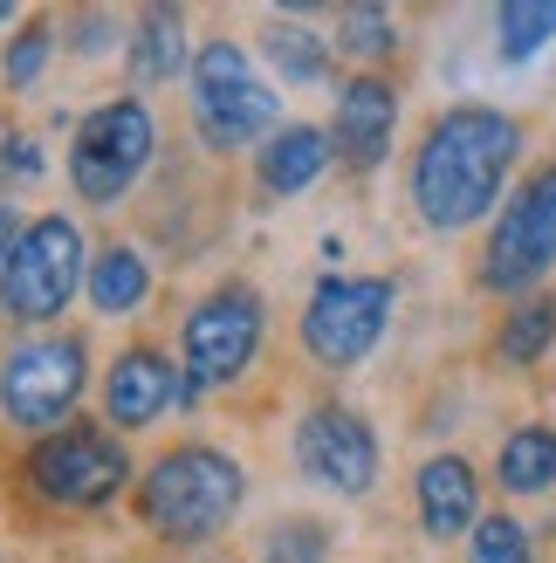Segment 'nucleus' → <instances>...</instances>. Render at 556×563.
Masks as SVG:
<instances>
[{"instance_id": "nucleus-1", "label": "nucleus", "mask_w": 556, "mask_h": 563, "mask_svg": "<svg viewBox=\"0 0 556 563\" xmlns=\"http://www.w3.org/2000/svg\"><path fill=\"white\" fill-rule=\"evenodd\" d=\"M522 158V124L494 103L440 110L420 158H412V213L433 234H467L488 213H502L509 173Z\"/></svg>"}, {"instance_id": "nucleus-2", "label": "nucleus", "mask_w": 556, "mask_h": 563, "mask_svg": "<svg viewBox=\"0 0 556 563\" xmlns=\"http://www.w3.org/2000/svg\"><path fill=\"white\" fill-rule=\"evenodd\" d=\"M247 501V474L227 446H207V440H186L173 454H158L145 467V482H137V516L145 529H158L165 543H213L220 529L241 516Z\"/></svg>"}, {"instance_id": "nucleus-3", "label": "nucleus", "mask_w": 556, "mask_h": 563, "mask_svg": "<svg viewBox=\"0 0 556 563\" xmlns=\"http://www.w3.org/2000/svg\"><path fill=\"white\" fill-rule=\"evenodd\" d=\"M186 103H192V131H200L213 152H241V145L262 152L268 137L282 131V97H275V82L255 69V55L241 42H227V35L192 48Z\"/></svg>"}, {"instance_id": "nucleus-4", "label": "nucleus", "mask_w": 556, "mask_h": 563, "mask_svg": "<svg viewBox=\"0 0 556 563\" xmlns=\"http://www.w3.org/2000/svg\"><path fill=\"white\" fill-rule=\"evenodd\" d=\"M90 282V241L69 213L27 220L8 268H0V317L8 323H55Z\"/></svg>"}, {"instance_id": "nucleus-5", "label": "nucleus", "mask_w": 556, "mask_h": 563, "mask_svg": "<svg viewBox=\"0 0 556 563\" xmlns=\"http://www.w3.org/2000/svg\"><path fill=\"white\" fill-rule=\"evenodd\" d=\"M90 391V344L69 330L48 336H21V344L0 357V419L21 433H63V419L82 406Z\"/></svg>"}, {"instance_id": "nucleus-6", "label": "nucleus", "mask_w": 556, "mask_h": 563, "mask_svg": "<svg viewBox=\"0 0 556 563\" xmlns=\"http://www.w3.org/2000/svg\"><path fill=\"white\" fill-rule=\"evenodd\" d=\"M158 158V118L145 97H110L69 137V186L90 207H124V192L152 173Z\"/></svg>"}, {"instance_id": "nucleus-7", "label": "nucleus", "mask_w": 556, "mask_h": 563, "mask_svg": "<svg viewBox=\"0 0 556 563\" xmlns=\"http://www.w3.org/2000/svg\"><path fill=\"white\" fill-rule=\"evenodd\" d=\"M268 344V302L247 282H227L186 309L179 323V372L200 391H227L255 372V357Z\"/></svg>"}, {"instance_id": "nucleus-8", "label": "nucleus", "mask_w": 556, "mask_h": 563, "mask_svg": "<svg viewBox=\"0 0 556 563\" xmlns=\"http://www.w3.org/2000/svg\"><path fill=\"white\" fill-rule=\"evenodd\" d=\"M392 302L399 282L392 275H323L302 309V351L323 372H357L392 330Z\"/></svg>"}, {"instance_id": "nucleus-9", "label": "nucleus", "mask_w": 556, "mask_h": 563, "mask_svg": "<svg viewBox=\"0 0 556 563\" xmlns=\"http://www.w3.org/2000/svg\"><path fill=\"white\" fill-rule=\"evenodd\" d=\"M556 268V165H536L515 186V200H502L494 234L481 247V289L488 296H536V282Z\"/></svg>"}, {"instance_id": "nucleus-10", "label": "nucleus", "mask_w": 556, "mask_h": 563, "mask_svg": "<svg viewBox=\"0 0 556 563\" xmlns=\"http://www.w3.org/2000/svg\"><path fill=\"white\" fill-rule=\"evenodd\" d=\"M27 488H35L42 501H55V509H103V501H118L131 488V454L118 433L103 427H63L35 440V454L21 461Z\"/></svg>"}, {"instance_id": "nucleus-11", "label": "nucleus", "mask_w": 556, "mask_h": 563, "mask_svg": "<svg viewBox=\"0 0 556 563\" xmlns=\"http://www.w3.org/2000/svg\"><path fill=\"white\" fill-rule=\"evenodd\" d=\"M289 454H296V474L302 482H316L330 495H344V501H365L378 488V474H385V446H378V427L365 412H351L337 399H323L296 419V440H289Z\"/></svg>"}, {"instance_id": "nucleus-12", "label": "nucleus", "mask_w": 556, "mask_h": 563, "mask_svg": "<svg viewBox=\"0 0 556 563\" xmlns=\"http://www.w3.org/2000/svg\"><path fill=\"white\" fill-rule=\"evenodd\" d=\"M179 391H186V372L165 351L152 344H131L110 357V378H103V412H110V427L118 433H145L158 427L165 412L179 406Z\"/></svg>"}, {"instance_id": "nucleus-13", "label": "nucleus", "mask_w": 556, "mask_h": 563, "mask_svg": "<svg viewBox=\"0 0 556 563\" xmlns=\"http://www.w3.org/2000/svg\"><path fill=\"white\" fill-rule=\"evenodd\" d=\"M392 137H399V90L385 76L357 69L344 90H337V118H330V145L351 173H378L392 158Z\"/></svg>"}, {"instance_id": "nucleus-14", "label": "nucleus", "mask_w": 556, "mask_h": 563, "mask_svg": "<svg viewBox=\"0 0 556 563\" xmlns=\"http://www.w3.org/2000/svg\"><path fill=\"white\" fill-rule=\"evenodd\" d=\"M412 501H420V529L433 543L475 537V522H481V474H475V461L433 454L420 474H412Z\"/></svg>"}, {"instance_id": "nucleus-15", "label": "nucleus", "mask_w": 556, "mask_h": 563, "mask_svg": "<svg viewBox=\"0 0 556 563\" xmlns=\"http://www.w3.org/2000/svg\"><path fill=\"white\" fill-rule=\"evenodd\" d=\"M330 165H337L330 124H282L255 152V179H262V192H275V200H296V192H310Z\"/></svg>"}, {"instance_id": "nucleus-16", "label": "nucleus", "mask_w": 556, "mask_h": 563, "mask_svg": "<svg viewBox=\"0 0 556 563\" xmlns=\"http://www.w3.org/2000/svg\"><path fill=\"white\" fill-rule=\"evenodd\" d=\"M124 69L137 90H158L192 69V35H186V14L179 8H145L124 21Z\"/></svg>"}, {"instance_id": "nucleus-17", "label": "nucleus", "mask_w": 556, "mask_h": 563, "mask_svg": "<svg viewBox=\"0 0 556 563\" xmlns=\"http://www.w3.org/2000/svg\"><path fill=\"white\" fill-rule=\"evenodd\" d=\"M152 255L145 247H131V241H118V247H97L90 255V282H82V296H90V309L97 317H137V309L152 302Z\"/></svg>"}, {"instance_id": "nucleus-18", "label": "nucleus", "mask_w": 556, "mask_h": 563, "mask_svg": "<svg viewBox=\"0 0 556 563\" xmlns=\"http://www.w3.org/2000/svg\"><path fill=\"white\" fill-rule=\"evenodd\" d=\"M494 482L515 501L522 495H549L556 488V427H515L494 454Z\"/></svg>"}, {"instance_id": "nucleus-19", "label": "nucleus", "mask_w": 556, "mask_h": 563, "mask_svg": "<svg viewBox=\"0 0 556 563\" xmlns=\"http://www.w3.org/2000/svg\"><path fill=\"white\" fill-rule=\"evenodd\" d=\"M262 55H268V69L282 82H296V90L330 82V42L316 27H302V21H268L262 27Z\"/></svg>"}, {"instance_id": "nucleus-20", "label": "nucleus", "mask_w": 556, "mask_h": 563, "mask_svg": "<svg viewBox=\"0 0 556 563\" xmlns=\"http://www.w3.org/2000/svg\"><path fill=\"white\" fill-rule=\"evenodd\" d=\"M556 344V302L549 296H522L509 317H502V336H494V357L515 364V372H530V364H543Z\"/></svg>"}, {"instance_id": "nucleus-21", "label": "nucleus", "mask_w": 556, "mask_h": 563, "mask_svg": "<svg viewBox=\"0 0 556 563\" xmlns=\"http://www.w3.org/2000/svg\"><path fill=\"white\" fill-rule=\"evenodd\" d=\"M549 42H556V0H509V8H494L502 63H536Z\"/></svg>"}, {"instance_id": "nucleus-22", "label": "nucleus", "mask_w": 556, "mask_h": 563, "mask_svg": "<svg viewBox=\"0 0 556 563\" xmlns=\"http://www.w3.org/2000/svg\"><path fill=\"white\" fill-rule=\"evenodd\" d=\"M337 48L351 55V63H365V76H371V63H392V55H399V21H392V8H378V0H357V8H344Z\"/></svg>"}, {"instance_id": "nucleus-23", "label": "nucleus", "mask_w": 556, "mask_h": 563, "mask_svg": "<svg viewBox=\"0 0 556 563\" xmlns=\"http://www.w3.org/2000/svg\"><path fill=\"white\" fill-rule=\"evenodd\" d=\"M467 563H536V537L515 516H481L467 537Z\"/></svg>"}, {"instance_id": "nucleus-24", "label": "nucleus", "mask_w": 556, "mask_h": 563, "mask_svg": "<svg viewBox=\"0 0 556 563\" xmlns=\"http://www.w3.org/2000/svg\"><path fill=\"white\" fill-rule=\"evenodd\" d=\"M262 563H330V522H316V516L275 522L262 543Z\"/></svg>"}, {"instance_id": "nucleus-25", "label": "nucleus", "mask_w": 556, "mask_h": 563, "mask_svg": "<svg viewBox=\"0 0 556 563\" xmlns=\"http://www.w3.org/2000/svg\"><path fill=\"white\" fill-rule=\"evenodd\" d=\"M48 48H55V27L48 21H27L21 35L8 42V55H0V76H8L14 90H35L42 69H48Z\"/></svg>"}, {"instance_id": "nucleus-26", "label": "nucleus", "mask_w": 556, "mask_h": 563, "mask_svg": "<svg viewBox=\"0 0 556 563\" xmlns=\"http://www.w3.org/2000/svg\"><path fill=\"white\" fill-rule=\"evenodd\" d=\"M69 42H76V55H110V48H124V21L90 8V14H76V35Z\"/></svg>"}, {"instance_id": "nucleus-27", "label": "nucleus", "mask_w": 556, "mask_h": 563, "mask_svg": "<svg viewBox=\"0 0 556 563\" xmlns=\"http://www.w3.org/2000/svg\"><path fill=\"white\" fill-rule=\"evenodd\" d=\"M42 145H35V137H0V173H8V179H42Z\"/></svg>"}, {"instance_id": "nucleus-28", "label": "nucleus", "mask_w": 556, "mask_h": 563, "mask_svg": "<svg viewBox=\"0 0 556 563\" xmlns=\"http://www.w3.org/2000/svg\"><path fill=\"white\" fill-rule=\"evenodd\" d=\"M14 241H21V213H14V200H0V268H8Z\"/></svg>"}, {"instance_id": "nucleus-29", "label": "nucleus", "mask_w": 556, "mask_h": 563, "mask_svg": "<svg viewBox=\"0 0 556 563\" xmlns=\"http://www.w3.org/2000/svg\"><path fill=\"white\" fill-rule=\"evenodd\" d=\"M8 21H14V8H8V0H0V27H8Z\"/></svg>"}]
</instances>
